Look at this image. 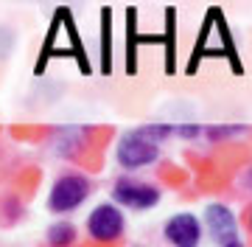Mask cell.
I'll list each match as a JSON object with an SVG mask.
<instances>
[{
    "label": "cell",
    "mask_w": 252,
    "mask_h": 247,
    "mask_svg": "<svg viewBox=\"0 0 252 247\" xmlns=\"http://www.w3.org/2000/svg\"><path fill=\"white\" fill-rule=\"evenodd\" d=\"M109 31H112V11L104 9L101 11V73H109L112 71V59H109Z\"/></svg>",
    "instance_id": "obj_9"
},
{
    "label": "cell",
    "mask_w": 252,
    "mask_h": 247,
    "mask_svg": "<svg viewBox=\"0 0 252 247\" xmlns=\"http://www.w3.org/2000/svg\"><path fill=\"white\" fill-rule=\"evenodd\" d=\"M221 247H244V245L238 242V239H235V242H230V245H221Z\"/></svg>",
    "instance_id": "obj_11"
},
{
    "label": "cell",
    "mask_w": 252,
    "mask_h": 247,
    "mask_svg": "<svg viewBox=\"0 0 252 247\" xmlns=\"http://www.w3.org/2000/svg\"><path fill=\"white\" fill-rule=\"evenodd\" d=\"M205 56H227V62L233 65V71L241 73V62H238V54H235L233 37H230V28H227L224 17L219 23V37H213V23H210V17H205V26L199 31V42H196V48H193V56H190L188 73L196 71V65L202 62Z\"/></svg>",
    "instance_id": "obj_1"
},
{
    "label": "cell",
    "mask_w": 252,
    "mask_h": 247,
    "mask_svg": "<svg viewBox=\"0 0 252 247\" xmlns=\"http://www.w3.org/2000/svg\"><path fill=\"white\" fill-rule=\"evenodd\" d=\"M112 197L115 202H121L124 208L132 211H149L160 202V188L143 180H132V177H121L112 185Z\"/></svg>",
    "instance_id": "obj_4"
},
{
    "label": "cell",
    "mask_w": 252,
    "mask_h": 247,
    "mask_svg": "<svg viewBox=\"0 0 252 247\" xmlns=\"http://www.w3.org/2000/svg\"><path fill=\"white\" fill-rule=\"evenodd\" d=\"M205 225L207 230H210V236H213V242H219V245H230V242H235V230H238V225H235V213L230 208H227L224 202H210L205 208Z\"/></svg>",
    "instance_id": "obj_7"
},
{
    "label": "cell",
    "mask_w": 252,
    "mask_h": 247,
    "mask_svg": "<svg viewBox=\"0 0 252 247\" xmlns=\"http://www.w3.org/2000/svg\"><path fill=\"white\" fill-rule=\"evenodd\" d=\"M124 225L126 222H124L121 208L109 205V202L93 208V213L87 216V230H90V236L98 239V242H112V239H118L124 233Z\"/></svg>",
    "instance_id": "obj_5"
},
{
    "label": "cell",
    "mask_w": 252,
    "mask_h": 247,
    "mask_svg": "<svg viewBox=\"0 0 252 247\" xmlns=\"http://www.w3.org/2000/svg\"><path fill=\"white\" fill-rule=\"evenodd\" d=\"M90 197V183L81 174H64L51 185L48 194V208L54 213H70Z\"/></svg>",
    "instance_id": "obj_3"
},
{
    "label": "cell",
    "mask_w": 252,
    "mask_h": 247,
    "mask_svg": "<svg viewBox=\"0 0 252 247\" xmlns=\"http://www.w3.org/2000/svg\"><path fill=\"white\" fill-rule=\"evenodd\" d=\"M160 155V143L152 138V132L146 127L132 129V132H124L121 141H118V163L124 169H143V166L154 163Z\"/></svg>",
    "instance_id": "obj_2"
},
{
    "label": "cell",
    "mask_w": 252,
    "mask_h": 247,
    "mask_svg": "<svg viewBox=\"0 0 252 247\" xmlns=\"http://www.w3.org/2000/svg\"><path fill=\"white\" fill-rule=\"evenodd\" d=\"M165 239L174 247H199L202 242V222L193 213H174L171 219L165 222Z\"/></svg>",
    "instance_id": "obj_6"
},
{
    "label": "cell",
    "mask_w": 252,
    "mask_h": 247,
    "mask_svg": "<svg viewBox=\"0 0 252 247\" xmlns=\"http://www.w3.org/2000/svg\"><path fill=\"white\" fill-rule=\"evenodd\" d=\"M250 228H252V211H250Z\"/></svg>",
    "instance_id": "obj_13"
},
{
    "label": "cell",
    "mask_w": 252,
    "mask_h": 247,
    "mask_svg": "<svg viewBox=\"0 0 252 247\" xmlns=\"http://www.w3.org/2000/svg\"><path fill=\"white\" fill-rule=\"evenodd\" d=\"M126 14H129V17H126V28H129V51H126V59H129V65H126V68H129V73H135V9H129L126 11Z\"/></svg>",
    "instance_id": "obj_10"
},
{
    "label": "cell",
    "mask_w": 252,
    "mask_h": 247,
    "mask_svg": "<svg viewBox=\"0 0 252 247\" xmlns=\"http://www.w3.org/2000/svg\"><path fill=\"white\" fill-rule=\"evenodd\" d=\"M76 239H79V233L70 222H54L48 228V245L51 247H70L76 245Z\"/></svg>",
    "instance_id": "obj_8"
},
{
    "label": "cell",
    "mask_w": 252,
    "mask_h": 247,
    "mask_svg": "<svg viewBox=\"0 0 252 247\" xmlns=\"http://www.w3.org/2000/svg\"><path fill=\"white\" fill-rule=\"evenodd\" d=\"M247 185L252 188V169H250V174H247Z\"/></svg>",
    "instance_id": "obj_12"
}]
</instances>
